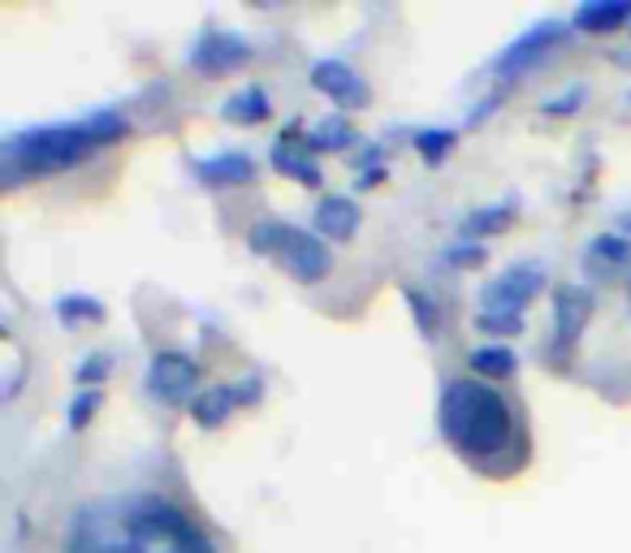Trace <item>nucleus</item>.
Returning <instances> with one entry per match:
<instances>
[{
    "instance_id": "8",
    "label": "nucleus",
    "mask_w": 631,
    "mask_h": 553,
    "mask_svg": "<svg viewBox=\"0 0 631 553\" xmlns=\"http://www.w3.org/2000/svg\"><path fill=\"white\" fill-rule=\"evenodd\" d=\"M251 61V43L234 36V31H203L191 48V70L208 74V79H226Z\"/></svg>"
},
{
    "instance_id": "14",
    "label": "nucleus",
    "mask_w": 631,
    "mask_h": 553,
    "mask_svg": "<svg viewBox=\"0 0 631 553\" xmlns=\"http://www.w3.org/2000/svg\"><path fill=\"white\" fill-rule=\"evenodd\" d=\"M631 27V0H584L571 13V31L580 36H614Z\"/></svg>"
},
{
    "instance_id": "11",
    "label": "nucleus",
    "mask_w": 631,
    "mask_h": 553,
    "mask_svg": "<svg viewBox=\"0 0 631 553\" xmlns=\"http://www.w3.org/2000/svg\"><path fill=\"white\" fill-rule=\"evenodd\" d=\"M273 169L294 178V182H303V187H320V178H324L316 157L308 152V143H303V134H299V125L281 130V139L273 143Z\"/></svg>"
},
{
    "instance_id": "15",
    "label": "nucleus",
    "mask_w": 631,
    "mask_h": 553,
    "mask_svg": "<svg viewBox=\"0 0 631 553\" xmlns=\"http://www.w3.org/2000/svg\"><path fill=\"white\" fill-rule=\"evenodd\" d=\"M191 173L203 187H242L256 178V160L247 152H217V157L191 160Z\"/></svg>"
},
{
    "instance_id": "32",
    "label": "nucleus",
    "mask_w": 631,
    "mask_h": 553,
    "mask_svg": "<svg viewBox=\"0 0 631 553\" xmlns=\"http://www.w3.org/2000/svg\"><path fill=\"white\" fill-rule=\"evenodd\" d=\"M628 104H631V95H628Z\"/></svg>"
},
{
    "instance_id": "23",
    "label": "nucleus",
    "mask_w": 631,
    "mask_h": 553,
    "mask_svg": "<svg viewBox=\"0 0 631 553\" xmlns=\"http://www.w3.org/2000/svg\"><path fill=\"white\" fill-rule=\"evenodd\" d=\"M109 376H113V355H109V351H91V355H82V363L74 368L79 390H100Z\"/></svg>"
},
{
    "instance_id": "3",
    "label": "nucleus",
    "mask_w": 631,
    "mask_h": 553,
    "mask_svg": "<svg viewBox=\"0 0 631 553\" xmlns=\"http://www.w3.org/2000/svg\"><path fill=\"white\" fill-rule=\"evenodd\" d=\"M437 424L459 459L489 467L519 441V406L480 376H450L437 398Z\"/></svg>"
},
{
    "instance_id": "30",
    "label": "nucleus",
    "mask_w": 631,
    "mask_h": 553,
    "mask_svg": "<svg viewBox=\"0 0 631 553\" xmlns=\"http://www.w3.org/2000/svg\"><path fill=\"white\" fill-rule=\"evenodd\" d=\"M619 234L631 238V212H623V217H619Z\"/></svg>"
},
{
    "instance_id": "21",
    "label": "nucleus",
    "mask_w": 631,
    "mask_h": 553,
    "mask_svg": "<svg viewBox=\"0 0 631 553\" xmlns=\"http://www.w3.org/2000/svg\"><path fill=\"white\" fill-rule=\"evenodd\" d=\"M57 316H61V324H100L104 303H96L91 294H66V299H57Z\"/></svg>"
},
{
    "instance_id": "25",
    "label": "nucleus",
    "mask_w": 631,
    "mask_h": 553,
    "mask_svg": "<svg viewBox=\"0 0 631 553\" xmlns=\"http://www.w3.org/2000/svg\"><path fill=\"white\" fill-rule=\"evenodd\" d=\"M475 329L489 338H514L523 333V316H507V312H475Z\"/></svg>"
},
{
    "instance_id": "13",
    "label": "nucleus",
    "mask_w": 631,
    "mask_h": 553,
    "mask_svg": "<svg viewBox=\"0 0 631 553\" xmlns=\"http://www.w3.org/2000/svg\"><path fill=\"white\" fill-rule=\"evenodd\" d=\"M312 221H316V234L320 238L347 242V238H355L359 225H363V208L347 195H324L320 203H316Z\"/></svg>"
},
{
    "instance_id": "7",
    "label": "nucleus",
    "mask_w": 631,
    "mask_h": 553,
    "mask_svg": "<svg viewBox=\"0 0 631 553\" xmlns=\"http://www.w3.org/2000/svg\"><path fill=\"white\" fill-rule=\"evenodd\" d=\"M199 381H203V372H199V363L191 355H182V351H160L152 359V368H148V394L157 398L160 406H178V402H196L203 390H199Z\"/></svg>"
},
{
    "instance_id": "22",
    "label": "nucleus",
    "mask_w": 631,
    "mask_h": 553,
    "mask_svg": "<svg viewBox=\"0 0 631 553\" xmlns=\"http://www.w3.org/2000/svg\"><path fill=\"white\" fill-rule=\"evenodd\" d=\"M411 139H415V152L429 160V164H441V160L454 152V130H441V125H424Z\"/></svg>"
},
{
    "instance_id": "4",
    "label": "nucleus",
    "mask_w": 631,
    "mask_h": 553,
    "mask_svg": "<svg viewBox=\"0 0 631 553\" xmlns=\"http://www.w3.org/2000/svg\"><path fill=\"white\" fill-rule=\"evenodd\" d=\"M247 242L260 255H277V264L303 285L324 281L333 273V251L312 230H299V225H286V221H256Z\"/></svg>"
},
{
    "instance_id": "12",
    "label": "nucleus",
    "mask_w": 631,
    "mask_h": 553,
    "mask_svg": "<svg viewBox=\"0 0 631 553\" xmlns=\"http://www.w3.org/2000/svg\"><path fill=\"white\" fill-rule=\"evenodd\" d=\"M584 269L601 281H619L631 273V238L628 234H597L584 247Z\"/></svg>"
},
{
    "instance_id": "18",
    "label": "nucleus",
    "mask_w": 631,
    "mask_h": 553,
    "mask_svg": "<svg viewBox=\"0 0 631 553\" xmlns=\"http://www.w3.org/2000/svg\"><path fill=\"white\" fill-rule=\"evenodd\" d=\"M514 217H519L514 203H489V208H472L459 230H463V238H472V242H484V238L493 234H507L514 225Z\"/></svg>"
},
{
    "instance_id": "5",
    "label": "nucleus",
    "mask_w": 631,
    "mask_h": 553,
    "mask_svg": "<svg viewBox=\"0 0 631 553\" xmlns=\"http://www.w3.org/2000/svg\"><path fill=\"white\" fill-rule=\"evenodd\" d=\"M545 290V264L541 260H519L507 264L480 290V312H507V316H523V308Z\"/></svg>"
},
{
    "instance_id": "6",
    "label": "nucleus",
    "mask_w": 631,
    "mask_h": 553,
    "mask_svg": "<svg viewBox=\"0 0 631 553\" xmlns=\"http://www.w3.org/2000/svg\"><path fill=\"white\" fill-rule=\"evenodd\" d=\"M567 31H571V22H562V18H545V22H537L532 31H523L519 40H511L498 57H493V74H502V79H514V74H523V70H532L537 61H545L553 48H562L567 43Z\"/></svg>"
},
{
    "instance_id": "27",
    "label": "nucleus",
    "mask_w": 631,
    "mask_h": 553,
    "mask_svg": "<svg viewBox=\"0 0 631 553\" xmlns=\"http://www.w3.org/2000/svg\"><path fill=\"white\" fill-rule=\"evenodd\" d=\"M441 260H445V264H459V269L484 264V242H472V238H463V242H450Z\"/></svg>"
},
{
    "instance_id": "31",
    "label": "nucleus",
    "mask_w": 631,
    "mask_h": 553,
    "mask_svg": "<svg viewBox=\"0 0 631 553\" xmlns=\"http://www.w3.org/2000/svg\"><path fill=\"white\" fill-rule=\"evenodd\" d=\"M628 303H631V276H628Z\"/></svg>"
},
{
    "instance_id": "17",
    "label": "nucleus",
    "mask_w": 631,
    "mask_h": 553,
    "mask_svg": "<svg viewBox=\"0 0 631 553\" xmlns=\"http://www.w3.org/2000/svg\"><path fill=\"white\" fill-rule=\"evenodd\" d=\"M269 113H273V104H269V91L260 82L242 87V91H234L221 104V118L230 121V125H260V121H269Z\"/></svg>"
},
{
    "instance_id": "9",
    "label": "nucleus",
    "mask_w": 631,
    "mask_h": 553,
    "mask_svg": "<svg viewBox=\"0 0 631 553\" xmlns=\"http://www.w3.org/2000/svg\"><path fill=\"white\" fill-rule=\"evenodd\" d=\"M592 320V294L584 285H558L553 290V346L558 355H571Z\"/></svg>"
},
{
    "instance_id": "29",
    "label": "nucleus",
    "mask_w": 631,
    "mask_h": 553,
    "mask_svg": "<svg viewBox=\"0 0 631 553\" xmlns=\"http://www.w3.org/2000/svg\"><path fill=\"white\" fill-rule=\"evenodd\" d=\"M377 182H385V164H368V169L359 173V187H363V191L377 187Z\"/></svg>"
},
{
    "instance_id": "28",
    "label": "nucleus",
    "mask_w": 631,
    "mask_h": 553,
    "mask_svg": "<svg viewBox=\"0 0 631 553\" xmlns=\"http://www.w3.org/2000/svg\"><path fill=\"white\" fill-rule=\"evenodd\" d=\"M407 303H411V316L420 324V333H433L437 329V303L424 290H407Z\"/></svg>"
},
{
    "instance_id": "20",
    "label": "nucleus",
    "mask_w": 631,
    "mask_h": 553,
    "mask_svg": "<svg viewBox=\"0 0 631 553\" xmlns=\"http://www.w3.org/2000/svg\"><path fill=\"white\" fill-rule=\"evenodd\" d=\"M359 130L351 125L347 118H324L316 121L312 130L303 134V143H308V152H347V148H355Z\"/></svg>"
},
{
    "instance_id": "24",
    "label": "nucleus",
    "mask_w": 631,
    "mask_h": 553,
    "mask_svg": "<svg viewBox=\"0 0 631 553\" xmlns=\"http://www.w3.org/2000/svg\"><path fill=\"white\" fill-rule=\"evenodd\" d=\"M100 406H104V394H100V390H79V394L70 398V406H66V424H70L74 433H82V429L96 420Z\"/></svg>"
},
{
    "instance_id": "1",
    "label": "nucleus",
    "mask_w": 631,
    "mask_h": 553,
    "mask_svg": "<svg viewBox=\"0 0 631 553\" xmlns=\"http://www.w3.org/2000/svg\"><path fill=\"white\" fill-rule=\"evenodd\" d=\"M61 553H217L196 514L164 493H109L70 514Z\"/></svg>"
},
{
    "instance_id": "19",
    "label": "nucleus",
    "mask_w": 631,
    "mask_h": 553,
    "mask_svg": "<svg viewBox=\"0 0 631 553\" xmlns=\"http://www.w3.org/2000/svg\"><path fill=\"white\" fill-rule=\"evenodd\" d=\"M238 411V390L234 385H208L203 394L191 402V415H196L199 429H221L230 415Z\"/></svg>"
},
{
    "instance_id": "2",
    "label": "nucleus",
    "mask_w": 631,
    "mask_h": 553,
    "mask_svg": "<svg viewBox=\"0 0 631 553\" xmlns=\"http://www.w3.org/2000/svg\"><path fill=\"white\" fill-rule=\"evenodd\" d=\"M130 139V121L118 109H96L79 121H52L22 134H9L0 143V173L4 187H18L22 178H48L61 169H74L100 148Z\"/></svg>"
},
{
    "instance_id": "10",
    "label": "nucleus",
    "mask_w": 631,
    "mask_h": 553,
    "mask_svg": "<svg viewBox=\"0 0 631 553\" xmlns=\"http://www.w3.org/2000/svg\"><path fill=\"white\" fill-rule=\"evenodd\" d=\"M308 79H312L320 95H329L342 109H368V100H372V87L359 79V70L347 66V61H316L308 70Z\"/></svg>"
},
{
    "instance_id": "26",
    "label": "nucleus",
    "mask_w": 631,
    "mask_h": 553,
    "mask_svg": "<svg viewBox=\"0 0 631 553\" xmlns=\"http://www.w3.org/2000/svg\"><path fill=\"white\" fill-rule=\"evenodd\" d=\"M584 95H589L584 82H575V87H567L562 95H550V100L541 104V113H545V118H571V113L584 104Z\"/></svg>"
},
{
    "instance_id": "16",
    "label": "nucleus",
    "mask_w": 631,
    "mask_h": 553,
    "mask_svg": "<svg viewBox=\"0 0 631 553\" xmlns=\"http://www.w3.org/2000/svg\"><path fill=\"white\" fill-rule=\"evenodd\" d=\"M468 368H472V376L498 385V381H511L514 372H519V355H514L511 346L484 342V346H472V351H468Z\"/></svg>"
}]
</instances>
